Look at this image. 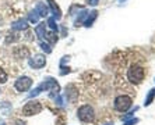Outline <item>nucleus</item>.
Listing matches in <instances>:
<instances>
[{
    "label": "nucleus",
    "instance_id": "f257e3e1",
    "mask_svg": "<svg viewBox=\"0 0 155 125\" xmlns=\"http://www.w3.org/2000/svg\"><path fill=\"white\" fill-rule=\"evenodd\" d=\"M144 77H145V71L144 68L140 67V65H131L127 70V79L131 83H137L138 85V83L144 81Z\"/></svg>",
    "mask_w": 155,
    "mask_h": 125
},
{
    "label": "nucleus",
    "instance_id": "f03ea898",
    "mask_svg": "<svg viewBox=\"0 0 155 125\" xmlns=\"http://www.w3.org/2000/svg\"><path fill=\"white\" fill-rule=\"evenodd\" d=\"M77 117L80 118V121H83V122L92 121V118H94V108L91 107L90 104H84L77 111Z\"/></svg>",
    "mask_w": 155,
    "mask_h": 125
},
{
    "label": "nucleus",
    "instance_id": "7ed1b4c3",
    "mask_svg": "<svg viewBox=\"0 0 155 125\" xmlns=\"http://www.w3.org/2000/svg\"><path fill=\"white\" fill-rule=\"evenodd\" d=\"M131 99H130L129 96H126V95H120V96H117L115 99V108L117 111H120V113H124V111H127L130 107H131Z\"/></svg>",
    "mask_w": 155,
    "mask_h": 125
},
{
    "label": "nucleus",
    "instance_id": "20e7f679",
    "mask_svg": "<svg viewBox=\"0 0 155 125\" xmlns=\"http://www.w3.org/2000/svg\"><path fill=\"white\" fill-rule=\"evenodd\" d=\"M41 110H42V106H41L39 102H28V103L22 107V114L29 117V115L39 114Z\"/></svg>",
    "mask_w": 155,
    "mask_h": 125
},
{
    "label": "nucleus",
    "instance_id": "39448f33",
    "mask_svg": "<svg viewBox=\"0 0 155 125\" xmlns=\"http://www.w3.org/2000/svg\"><path fill=\"white\" fill-rule=\"evenodd\" d=\"M32 85V79L29 77H20V78L15 81L14 88L18 90V92H27V90L31 88Z\"/></svg>",
    "mask_w": 155,
    "mask_h": 125
},
{
    "label": "nucleus",
    "instance_id": "423d86ee",
    "mask_svg": "<svg viewBox=\"0 0 155 125\" xmlns=\"http://www.w3.org/2000/svg\"><path fill=\"white\" fill-rule=\"evenodd\" d=\"M41 86H42V89L51 90V92H52L51 96L52 97H54L56 95H59V89H60V88H59V83L56 82L53 78H46V79H45V82H43Z\"/></svg>",
    "mask_w": 155,
    "mask_h": 125
},
{
    "label": "nucleus",
    "instance_id": "0eeeda50",
    "mask_svg": "<svg viewBox=\"0 0 155 125\" xmlns=\"http://www.w3.org/2000/svg\"><path fill=\"white\" fill-rule=\"evenodd\" d=\"M29 65L32 68H42L46 65V58L43 54H35L32 58H29Z\"/></svg>",
    "mask_w": 155,
    "mask_h": 125
},
{
    "label": "nucleus",
    "instance_id": "6e6552de",
    "mask_svg": "<svg viewBox=\"0 0 155 125\" xmlns=\"http://www.w3.org/2000/svg\"><path fill=\"white\" fill-rule=\"evenodd\" d=\"M11 27H13V29H17V31H24V29L28 28V25H27V21L24 20V18L14 21L13 24H11Z\"/></svg>",
    "mask_w": 155,
    "mask_h": 125
},
{
    "label": "nucleus",
    "instance_id": "1a4fd4ad",
    "mask_svg": "<svg viewBox=\"0 0 155 125\" xmlns=\"http://www.w3.org/2000/svg\"><path fill=\"white\" fill-rule=\"evenodd\" d=\"M36 11H38L39 17H46V15L49 14V10H48V7L43 3H38V4H36Z\"/></svg>",
    "mask_w": 155,
    "mask_h": 125
},
{
    "label": "nucleus",
    "instance_id": "9d476101",
    "mask_svg": "<svg viewBox=\"0 0 155 125\" xmlns=\"http://www.w3.org/2000/svg\"><path fill=\"white\" fill-rule=\"evenodd\" d=\"M48 2H49V6H51L52 13L54 14V17H56V18H60L61 17V11H60V8L58 7V4L54 3V0H48Z\"/></svg>",
    "mask_w": 155,
    "mask_h": 125
},
{
    "label": "nucleus",
    "instance_id": "9b49d317",
    "mask_svg": "<svg viewBox=\"0 0 155 125\" xmlns=\"http://www.w3.org/2000/svg\"><path fill=\"white\" fill-rule=\"evenodd\" d=\"M97 17H98V11H91L90 14H88V17H87V20L84 21V27H91Z\"/></svg>",
    "mask_w": 155,
    "mask_h": 125
},
{
    "label": "nucleus",
    "instance_id": "f8f14e48",
    "mask_svg": "<svg viewBox=\"0 0 155 125\" xmlns=\"http://www.w3.org/2000/svg\"><path fill=\"white\" fill-rule=\"evenodd\" d=\"M45 29H46V24H39L38 27H36V29H35V32H36V35L39 36V38H45Z\"/></svg>",
    "mask_w": 155,
    "mask_h": 125
},
{
    "label": "nucleus",
    "instance_id": "ddd939ff",
    "mask_svg": "<svg viewBox=\"0 0 155 125\" xmlns=\"http://www.w3.org/2000/svg\"><path fill=\"white\" fill-rule=\"evenodd\" d=\"M155 97V89H150V92H148L147 97H145V106H150V104L152 103V100H154Z\"/></svg>",
    "mask_w": 155,
    "mask_h": 125
},
{
    "label": "nucleus",
    "instance_id": "4468645a",
    "mask_svg": "<svg viewBox=\"0 0 155 125\" xmlns=\"http://www.w3.org/2000/svg\"><path fill=\"white\" fill-rule=\"evenodd\" d=\"M29 21L32 22V24H36V22L39 21V14H38V11L34 10L29 13Z\"/></svg>",
    "mask_w": 155,
    "mask_h": 125
},
{
    "label": "nucleus",
    "instance_id": "2eb2a0df",
    "mask_svg": "<svg viewBox=\"0 0 155 125\" xmlns=\"http://www.w3.org/2000/svg\"><path fill=\"white\" fill-rule=\"evenodd\" d=\"M45 38H46L51 43H56L58 42V38H56V35L54 33H45Z\"/></svg>",
    "mask_w": 155,
    "mask_h": 125
},
{
    "label": "nucleus",
    "instance_id": "dca6fc26",
    "mask_svg": "<svg viewBox=\"0 0 155 125\" xmlns=\"http://www.w3.org/2000/svg\"><path fill=\"white\" fill-rule=\"evenodd\" d=\"M7 82V74L4 72V70L0 68V83H6Z\"/></svg>",
    "mask_w": 155,
    "mask_h": 125
},
{
    "label": "nucleus",
    "instance_id": "f3484780",
    "mask_svg": "<svg viewBox=\"0 0 155 125\" xmlns=\"http://www.w3.org/2000/svg\"><path fill=\"white\" fill-rule=\"evenodd\" d=\"M42 90H43V89H42V86H41V85H39V86H38V88H35V89H34V90H32V92L29 93V97L38 96V95H39V93H41V92H42Z\"/></svg>",
    "mask_w": 155,
    "mask_h": 125
},
{
    "label": "nucleus",
    "instance_id": "a211bd4d",
    "mask_svg": "<svg viewBox=\"0 0 155 125\" xmlns=\"http://www.w3.org/2000/svg\"><path fill=\"white\" fill-rule=\"evenodd\" d=\"M48 24H49L52 31H58V25L54 22V18H49V20H48Z\"/></svg>",
    "mask_w": 155,
    "mask_h": 125
},
{
    "label": "nucleus",
    "instance_id": "6ab92c4d",
    "mask_svg": "<svg viewBox=\"0 0 155 125\" xmlns=\"http://www.w3.org/2000/svg\"><path fill=\"white\" fill-rule=\"evenodd\" d=\"M41 47H42V50H43V52H46L48 54L52 52V47L49 46L48 43H45V42H41Z\"/></svg>",
    "mask_w": 155,
    "mask_h": 125
},
{
    "label": "nucleus",
    "instance_id": "aec40b11",
    "mask_svg": "<svg viewBox=\"0 0 155 125\" xmlns=\"http://www.w3.org/2000/svg\"><path fill=\"white\" fill-rule=\"evenodd\" d=\"M138 122V118H131V120H126L124 125H136Z\"/></svg>",
    "mask_w": 155,
    "mask_h": 125
},
{
    "label": "nucleus",
    "instance_id": "412c9836",
    "mask_svg": "<svg viewBox=\"0 0 155 125\" xmlns=\"http://www.w3.org/2000/svg\"><path fill=\"white\" fill-rule=\"evenodd\" d=\"M70 71V70H69V68H67V67H61V71H60V74L61 75H66V74H67V72H69Z\"/></svg>",
    "mask_w": 155,
    "mask_h": 125
},
{
    "label": "nucleus",
    "instance_id": "4be33fe9",
    "mask_svg": "<svg viewBox=\"0 0 155 125\" xmlns=\"http://www.w3.org/2000/svg\"><path fill=\"white\" fill-rule=\"evenodd\" d=\"M98 3H99V0H90V4H91V6H97Z\"/></svg>",
    "mask_w": 155,
    "mask_h": 125
},
{
    "label": "nucleus",
    "instance_id": "5701e85b",
    "mask_svg": "<svg viewBox=\"0 0 155 125\" xmlns=\"http://www.w3.org/2000/svg\"><path fill=\"white\" fill-rule=\"evenodd\" d=\"M105 125H113V124H105Z\"/></svg>",
    "mask_w": 155,
    "mask_h": 125
},
{
    "label": "nucleus",
    "instance_id": "b1692460",
    "mask_svg": "<svg viewBox=\"0 0 155 125\" xmlns=\"http://www.w3.org/2000/svg\"><path fill=\"white\" fill-rule=\"evenodd\" d=\"M0 125H4V124H3V122H0Z\"/></svg>",
    "mask_w": 155,
    "mask_h": 125
}]
</instances>
